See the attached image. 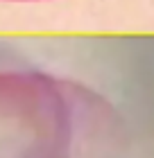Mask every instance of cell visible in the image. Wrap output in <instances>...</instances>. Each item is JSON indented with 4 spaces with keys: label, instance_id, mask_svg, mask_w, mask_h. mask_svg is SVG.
Returning <instances> with one entry per match:
<instances>
[{
    "label": "cell",
    "instance_id": "obj_1",
    "mask_svg": "<svg viewBox=\"0 0 154 158\" xmlns=\"http://www.w3.org/2000/svg\"><path fill=\"white\" fill-rule=\"evenodd\" d=\"M75 113L59 79L32 68H0V158H70Z\"/></svg>",
    "mask_w": 154,
    "mask_h": 158
}]
</instances>
